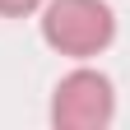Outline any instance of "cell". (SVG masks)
I'll return each instance as SVG.
<instances>
[{"mask_svg": "<svg viewBox=\"0 0 130 130\" xmlns=\"http://www.w3.org/2000/svg\"><path fill=\"white\" fill-rule=\"evenodd\" d=\"M116 111V93H111V79L98 70H74L56 84L51 98V121L60 130H102Z\"/></svg>", "mask_w": 130, "mask_h": 130, "instance_id": "obj_2", "label": "cell"}, {"mask_svg": "<svg viewBox=\"0 0 130 130\" xmlns=\"http://www.w3.org/2000/svg\"><path fill=\"white\" fill-rule=\"evenodd\" d=\"M42 37L60 56L84 60V56H98L116 37V19L102 0H51L42 9Z\"/></svg>", "mask_w": 130, "mask_h": 130, "instance_id": "obj_1", "label": "cell"}, {"mask_svg": "<svg viewBox=\"0 0 130 130\" xmlns=\"http://www.w3.org/2000/svg\"><path fill=\"white\" fill-rule=\"evenodd\" d=\"M42 0H0V14H9V19H19V14H32Z\"/></svg>", "mask_w": 130, "mask_h": 130, "instance_id": "obj_3", "label": "cell"}]
</instances>
